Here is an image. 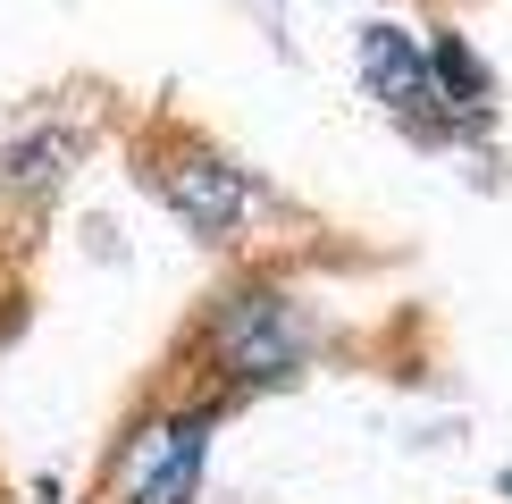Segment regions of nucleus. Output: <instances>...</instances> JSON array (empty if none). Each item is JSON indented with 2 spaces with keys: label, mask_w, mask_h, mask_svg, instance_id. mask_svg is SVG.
<instances>
[{
  "label": "nucleus",
  "mask_w": 512,
  "mask_h": 504,
  "mask_svg": "<svg viewBox=\"0 0 512 504\" xmlns=\"http://www.w3.org/2000/svg\"><path fill=\"white\" fill-rule=\"evenodd\" d=\"M210 336H219V362L236 378H286L303 362V320L277 294H227V311H219Z\"/></svg>",
  "instance_id": "nucleus-1"
},
{
  "label": "nucleus",
  "mask_w": 512,
  "mask_h": 504,
  "mask_svg": "<svg viewBox=\"0 0 512 504\" xmlns=\"http://www.w3.org/2000/svg\"><path fill=\"white\" fill-rule=\"evenodd\" d=\"M202 446H210V420L202 412L143 429V446L126 454V488H135V504H185L194 479H202Z\"/></svg>",
  "instance_id": "nucleus-2"
},
{
  "label": "nucleus",
  "mask_w": 512,
  "mask_h": 504,
  "mask_svg": "<svg viewBox=\"0 0 512 504\" xmlns=\"http://www.w3.org/2000/svg\"><path fill=\"white\" fill-rule=\"evenodd\" d=\"M160 185H168V202H177L185 227H202V236H236V219H244V177H236L227 160L177 152V160L160 168Z\"/></svg>",
  "instance_id": "nucleus-3"
},
{
  "label": "nucleus",
  "mask_w": 512,
  "mask_h": 504,
  "mask_svg": "<svg viewBox=\"0 0 512 504\" xmlns=\"http://www.w3.org/2000/svg\"><path fill=\"white\" fill-rule=\"evenodd\" d=\"M361 76H370L378 93L395 101V110H412V101H429V68H420L412 34H395V26H370V34H361Z\"/></svg>",
  "instance_id": "nucleus-4"
},
{
  "label": "nucleus",
  "mask_w": 512,
  "mask_h": 504,
  "mask_svg": "<svg viewBox=\"0 0 512 504\" xmlns=\"http://www.w3.org/2000/svg\"><path fill=\"white\" fill-rule=\"evenodd\" d=\"M68 160H76V135H68V126H42V135H26V143H9V152H0V185H9V194H17V185L42 194Z\"/></svg>",
  "instance_id": "nucleus-5"
},
{
  "label": "nucleus",
  "mask_w": 512,
  "mask_h": 504,
  "mask_svg": "<svg viewBox=\"0 0 512 504\" xmlns=\"http://www.w3.org/2000/svg\"><path fill=\"white\" fill-rule=\"evenodd\" d=\"M437 68H445V84H462V93H479V59L462 51V42H437Z\"/></svg>",
  "instance_id": "nucleus-6"
}]
</instances>
